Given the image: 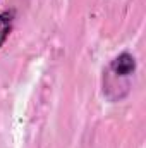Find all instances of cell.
<instances>
[{
	"label": "cell",
	"instance_id": "cell-2",
	"mask_svg": "<svg viewBox=\"0 0 146 148\" xmlns=\"http://www.w3.org/2000/svg\"><path fill=\"white\" fill-rule=\"evenodd\" d=\"M12 29V12H3L0 14V47L7 40L9 33Z\"/></svg>",
	"mask_w": 146,
	"mask_h": 148
},
{
	"label": "cell",
	"instance_id": "cell-1",
	"mask_svg": "<svg viewBox=\"0 0 146 148\" xmlns=\"http://www.w3.org/2000/svg\"><path fill=\"white\" fill-rule=\"evenodd\" d=\"M113 71L115 74H120V76H126V74L132 73L134 71V67H136V62H134V59L129 55V53H122V55H119L115 60H113Z\"/></svg>",
	"mask_w": 146,
	"mask_h": 148
}]
</instances>
